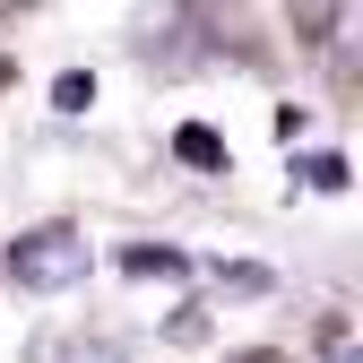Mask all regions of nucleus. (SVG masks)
I'll list each match as a JSON object with an SVG mask.
<instances>
[{
  "label": "nucleus",
  "mask_w": 363,
  "mask_h": 363,
  "mask_svg": "<svg viewBox=\"0 0 363 363\" xmlns=\"http://www.w3.org/2000/svg\"><path fill=\"white\" fill-rule=\"evenodd\" d=\"M86 268H96V251H86L78 225H35V234L9 242V277H18L26 294H69Z\"/></svg>",
  "instance_id": "obj_1"
},
{
  "label": "nucleus",
  "mask_w": 363,
  "mask_h": 363,
  "mask_svg": "<svg viewBox=\"0 0 363 363\" xmlns=\"http://www.w3.org/2000/svg\"><path fill=\"white\" fill-rule=\"evenodd\" d=\"M173 147H182V164H225V139H216V130H173Z\"/></svg>",
  "instance_id": "obj_2"
},
{
  "label": "nucleus",
  "mask_w": 363,
  "mask_h": 363,
  "mask_svg": "<svg viewBox=\"0 0 363 363\" xmlns=\"http://www.w3.org/2000/svg\"><path fill=\"white\" fill-rule=\"evenodd\" d=\"M52 104L61 113H86V104H96V78H86V69H61L52 78Z\"/></svg>",
  "instance_id": "obj_3"
},
{
  "label": "nucleus",
  "mask_w": 363,
  "mask_h": 363,
  "mask_svg": "<svg viewBox=\"0 0 363 363\" xmlns=\"http://www.w3.org/2000/svg\"><path fill=\"white\" fill-rule=\"evenodd\" d=\"M303 182L311 191H346V156H303Z\"/></svg>",
  "instance_id": "obj_4"
},
{
  "label": "nucleus",
  "mask_w": 363,
  "mask_h": 363,
  "mask_svg": "<svg viewBox=\"0 0 363 363\" xmlns=\"http://www.w3.org/2000/svg\"><path fill=\"white\" fill-rule=\"evenodd\" d=\"M0 9H18V0H0Z\"/></svg>",
  "instance_id": "obj_5"
},
{
  "label": "nucleus",
  "mask_w": 363,
  "mask_h": 363,
  "mask_svg": "<svg viewBox=\"0 0 363 363\" xmlns=\"http://www.w3.org/2000/svg\"><path fill=\"white\" fill-rule=\"evenodd\" d=\"M0 78H9V61H0Z\"/></svg>",
  "instance_id": "obj_6"
}]
</instances>
